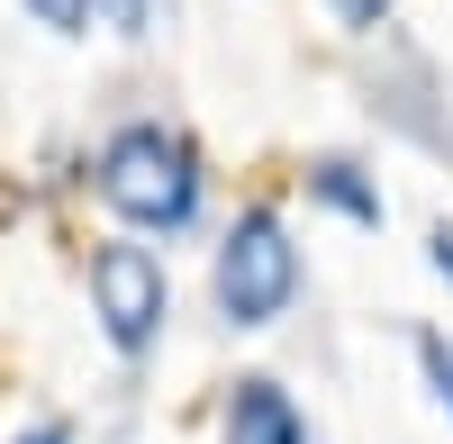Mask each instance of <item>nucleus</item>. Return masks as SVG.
Here are the masks:
<instances>
[{
  "label": "nucleus",
  "instance_id": "obj_7",
  "mask_svg": "<svg viewBox=\"0 0 453 444\" xmlns=\"http://www.w3.org/2000/svg\"><path fill=\"white\" fill-rule=\"evenodd\" d=\"M36 10V27H55V36H82L91 27V0H27Z\"/></svg>",
  "mask_w": 453,
  "mask_h": 444
},
{
  "label": "nucleus",
  "instance_id": "obj_5",
  "mask_svg": "<svg viewBox=\"0 0 453 444\" xmlns=\"http://www.w3.org/2000/svg\"><path fill=\"white\" fill-rule=\"evenodd\" d=\"M309 191H318V200H335L345 218H363V227H381V191H372L354 164H318V172H309Z\"/></svg>",
  "mask_w": 453,
  "mask_h": 444
},
{
  "label": "nucleus",
  "instance_id": "obj_1",
  "mask_svg": "<svg viewBox=\"0 0 453 444\" xmlns=\"http://www.w3.org/2000/svg\"><path fill=\"white\" fill-rule=\"evenodd\" d=\"M100 200L127 227H191L200 209V155L173 127H119L100 155Z\"/></svg>",
  "mask_w": 453,
  "mask_h": 444
},
{
  "label": "nucleus",
  "instance_id": "obj_10",
  "mask_svg": "<svg viewBox=\"0 0 453 444\" xmlns=\"http://www.w3.org/2000/svg\"><path fill=\"white\" fill-rule=\"evenodd\" d=\"M426 264H435V272H444V281H453V227H444V236H435V245H426Z\"/></svg>",
  "mask_w": 453,
  "mask_h": 444
},
{
  "label": "nucleus",
  "instance_id": "obj_3",
  "mask_svg": "<svg viewBox=\"0 0 453 444\" xmlns=\"http://www.w3.org/2000/svg\"><path fill=\"white\" fill-rule=\"evenodd\" d=\"M91 309H100V326H109L119 354H145V345L164 336V309H173L164 264L145 245H100L91 254Z\"/></svg>",
  "mask_w": 453,
  "mask_h": 444
},
{
  "label": "nucleus",
  "instance_id": "obj_11",
  "mask_svg": "<svg viewBox=\"0 0 453 444\" xmlns=\"http://www.w3.org/2000/svg\"><path fill=\"white\" fill-rule=\"evenodd\" d=\"M19 444H73V435H64V426H36V435H19Z\"/></svg>",
  "mask_w": 453,
  "mask_h": 444
},
{
  "label": "nucleus",
  "instance_id": "obj_2",
  "mask_svg": "<svg viewBox=\"0 0 453 444\" xmlns=\"http://www.w3.org/2000/svg\"><path fill=\"white\" fill-rule=\"evenodd\" d=\"M290 290H299V245L273 209H245L236 227H226L218 245V309L236 318V326H273L290 309Z\"/></svg>",
  "mask_w": 453,
  "mask_h": 444
},
{
  "label": "nucleus",
  "instance_id": "obj_6",
  "mask_svg": "<svg viewBox=\"0 0 453 444\" xmlns=\"http://www.w3.org/2000/svg\"><path fill=\"white\" fill-rule=\"evenodd\" d=\"M91 10L119 27V36H155V27L173 19V0H91Z\"/></svg>",
  "mask_w": 453,
  "mask_h": 444
},
{
  "label": "nucleus",
  "instance_id": "obj_9",
  "mask_svg": "<svg viewBox=\"0 0 453 444\" xmlns=\"http://www.w3.org/2000/svg\"><path fill=\"white\" fill-rule=\"evenodd\" d=\"M326 10L345 19V27H381V19H390V0H326Z\"/></svg>",
  "mask_w": 453,
  "mask_h": 444
},
{
  "label": "nucleus",
  "instance_id": "obj_8",
  "mask_svg": "<svg viewBox=\"0 0 453 444\" xmlns=\"http://www.w3.org/2000/svg\"><path fill=\"white\" fill-rule=\"evenodd\" d=\"M418 363H426V381H435V399L453 409V345H444V336H418Z\"/></svg>",
  "mask_w": 453,
  "mask_h": 444
},
{
  "label": "nucleus",
  "instance_id": "obj_4",
  "mask_svg": "<svg viewBox=\"0 0 453 444\" xmlns=\"http://www.w3.org/2000/svg\"><path fill=\"white\" fill-rule=\"evenodd\" d=\"M226 444H309L299 409L281 399V381H236L226 399Z\"/></svg>",
  "mask_w": 453,
  "mask_h": 444
}]
</instances>
